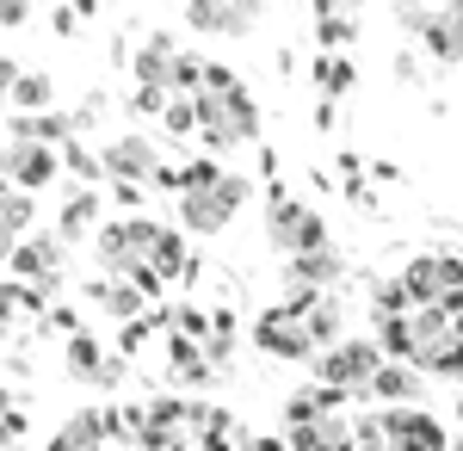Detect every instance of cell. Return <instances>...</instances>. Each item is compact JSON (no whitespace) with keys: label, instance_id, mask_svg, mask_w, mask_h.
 <instances>
[{"label":"cell","instance_id":"e0dca14e","mask_svg":"<svg viewBox=\"0 0 463 451\" xmlns=\"http://www.w3.org/2000/svg\"><path fill=\"white\" fill-rule=\"evenodd\" d=\"M303 328H309V347H340V303L321 291L303 303Z\"/></svg>","mask_w":463,"mask_h":451},{"label":"cell","instance_id":"2e32d148","mask_svg":"<svg viewBox=\"0 0 463 451\" xmlns=\"http://www.w3.org/2000/svg\"><path fill=\"white\" fill-rule=\"evenodd\" d=\"M174 37L167 32H155L143 43V56H137V87H161V93H167V81H174Z\"/></svg>","mask_w":463,"mask_h":451},{"label":"cell","instance_id":"f546056e","mask_svg":"<svg viewBox=\"0 0 463 451\" xmlns=\"http://www.w3.org/2000/svg\"><path fill=\"white\" fill-rule=\"evenodd\" d=\"M161 124H167V137H192V130H198V111H192V100H167Z\"/></svg>","mask_w":463,"mask_h":451},{"label":"cell","instance_id":"7c38bea8","mask_svg":"<svg viewBox=\"0 0 463 451\" xmlns=\"http://www.w3.org/2000/svg\"><path fill=\"white\" fill-rule=\"evenodd\" d=\"M358 439V420L346 408H327V415L309 420H290V446L285 451H353Z\"/></svg>","mask_w":463,"mask_h":451},{"label":"cell","instance_id":"ab89813d","mask_svg":"<svg viewBox=\"0 0 463 451\" xmlns=\"http://www.w3.org/2000/svg\"><path fill=\"white\" fill-rule=\"evenodd\" d=\"M451 315H458V321H463V291H458V297H451Z\"/></svg>","mask_w":463,"mask_h":451},{"label":"cell","instance_id":"cb8c5ba5","mask_svg":"<svg viewBox=\"0 0 463 451\" xmlns=\"http://www.w3.org/2000/svg\"><path fill=\"white\" fill-rule=\"evenodd\" d=\"M32 223H37V198H32V192H13V186H0V229L25 235Z\"/></svg>","mask_w":463,"mask_h":451},{"label":"cell","instance_id":"d6a6232c","mask_svg":"<svg viewBox=\"0 0 463 451\" xmlns=\"http://www.w3.org/2000/svg\"><path fill=\"white\" fill-rule=\"evenodd\" d=\"M353 451H390V446L377 439V427H371V420H358V439H353Z\"/></svg>","mask_w":463,"mask_h":451},{"label":"cell","instance_id":"1f68e13d","mask_svg":"<svg viewBox=\"0 0 463 451\" xmlns=\"http://www.w3.org/2000/svg\"><path fill=\"white\" fill-rule=\"evenodd\" d=\"M229 451H285V446H279V439H260V433H235Z\"/></svg>","mask_w":463,"mask_h":451},{"label":"cell","instance_id":"603a6c76","mask_svg":"<svg viewBox=\"0 0 463 451\" xmlns=\"http://www.w3.org/2000/svg\"><path fill=\"white\" fill-rule=\"evenodd\" d=\"M99 341L80 328V334H69V378H80V383H99Z\"/></svg>","mask_w":463,"mask_h":451},{"label":"cell","instance_id":"484cf974","mask_svg":"<svg viewBox=\"0 0 463 451\" xmlns=\"http://www.w3.org/2000/svg\"><path fill=\"white\" fill-rule=\"evenodd\" d=\"M179 273H185V235L161 229L155 235V278H179Z\"/></svg>","mask_w":463,"mask_h":451},{"label":"cell","instance_id":"ba28073f","mask_svg":"<svg viewBox=\"0 0 463 451\" xmlns=\"http://www.w3.org/2000/svg\"><path fill=\"white\" fill-rule=\"evenodd\" d=\"M99 168H106L118 186H143V179L161 174V149L143 137V130H124V137H111L99 149Z\"/></svg>","mask_w":463,"mask_h":451},{"label":"cell","instance_id":"ac0fdd59","mask_svg":"<svg viewBox=\"0 0 463 451\" xmlns=\"http://www.w3.org/2000/svg\"><path fill=\"white\" fill-rule=\"evenodd\" d=\"M99 223V192H74L62 205V223H56V242H80L87 229Z\"/></svg>","mask_w":463,"mask_h":451},{"label":"cell","instance_id":"d6986e66","mask_svg":"<svg viewBox=\"0 0 463 451\" xmlns=\"http://www.w3.org/2000/svg\"><path fill=\"white\" fill-rule=\"evenodd\" d=\"M371 396H383L390 408H408V402L420 396V378H414V371H402V365H390V359H383V371L371 378Z\"/></svg>","mask_w":463,"mask_h":451},{"label":"cell","instance_id":"5bb4252c","mask_svg":"<svg viewBox=\"0 0 463 451\" xmlns=\"http://www.w3.org/2000/svg\"><path fill=\"white\" fill-rule=\"evenodd\" d=\"M420 37H427V50L439 62H458L463 56V6H427Z\"/></svg>","mask_w":463,"mask_h":451},{"label":"cell","instance_id":"8fae6325","mask_svg":"<svg viewBox=\"0 0 463 451\" xmlns=\"http://www.w3.org/2000/svg\"><path fill=\"white\" fill-rule=\"evenodd\" d=\"M253 347L272 352V359H309V328H303V310H290V303H279V310H266L260 321H253Z\"/></svg>","mask_w":463,"mask_h":451},{"label":"cell","instance_id":"8d00e7d4","mask_svg":"<svg viewBox=\"0 0 463 451\" xmlns=\"http://www.w3.org/2000/svg\"><path fill=\"white\" fill-rule=\"evenodd\" d=\"M25 242V235H13V229H0V266H6V260H13V247Z\"/></svg>","mask_w":463,"mask_h":451},{"label":"cell","instance_id":"83f0119b","mask_svg":"<svg viewBox=\"0 0 463 451\" xmlns=\"http://www.w3.org/2000/svg\"><path fill=\"white\" fill-rule=\"evenodd\" d=\"M19 310H43V297H37V291H25V284H0V328H13V315Z\"/></svg>","mask_w":463,"mask_h":451},{"label":"cell","instance_id":"44dd1931","mask_svg":"<svg viewBox=\"0 0 463 451\" xmlns=\"http://www.w3.org/2000/svg\"><path fill=\"white\" fill-rule=\"evenodd\" d=\"M353 81H358V69L346 62V56H321L316 62V87H321V100L334 105L340 93H353Z\"/></svg>","mask_w":463,"mask_h":451},{"label":"cell","instance_id":"277c9868","mask_svg":"<svg viewBox=\"0 0 463 451\" xmlns=\"http://www.w3.org/2000/svg\"><path fill=\"white\" fill-rule=\"evenodd\" d=\"M383 371V352L377 341H340V347H327L316 359V378L321 389H340V396H358V389H371V378Z\"/></svg>","mask_w":463,"mask_h":451},{"label":"cell","instance_id":"f1b7e54d","mask_svg":"<svg viewBox=\"0 0 463 451\" xmlns=\"http://www.w3.org/2000/svg\"><path fill=\"white\" fill-rule=\"evenodd\" d=\"M56 155H62V168H69V174H80V179H99V174H106V168H99V155H87V149H80L74 137L62 142Z\"/></svg>","mask_w":463,"mask_h":451},{"label":"cell","instance_id":"3957f363","mask_svg":"<svg viewBox=\"0 0 463 451\" xmlns=\"http://www.w3.org/2000/svg\"><path fill=\"white\" fill-rule=\"evenodd\" d=\"M395 284H402L408 310L451 303V297L463 291V260H458V254H420V260H408V273L395 278Z\"/></svg>","mask_w":463,"mask_h":451},{"label":"cell","instance_id":"d4e9b609","mask_svg":"<svg viewBox=\"0 0 463 451\" xmlns=\"http://www.w3.org/2000/svg\"><path fill=\"white\" fill-rule=\"evenodd\" d=\"M316 19H321L316 37L327 43V50H340V43H353V37H358V19H353V13H340V6H321Z\"/></svg>","mask_w":463,"mask_h":451},{"label":"cell","instance_id":"7402d4cb","mask_svg":"<svg viewBox=\"0 0 463 451\" xmlns=\"http://www.w3.org/2000/svg\"><path fill=\"white\" fill-rule=\"evenodd\" d=\"M6 100L19 105V118H43V105H50V74H19V81H13V93H6Z\"/></svg>","mask_w":463,"mask_h":451},{"label":"cell","instance_id":"6da1fadb","mask_svg":"<svg viewBox=\"0 0 463 451\" xmlns=\"http://www.w3.org/2000/svg\"><path fill=\"white\" fill-rule=\"evenodd\" d=\"M192 111H198V130H204L211 149H241V142L260 137V105L248 100V87L235 81V69H222V62H204Z\"/></svg>","mask_w":463,"mask_h":451},{"label":"cell","instance_id":"7a4b0ae2","mask_svg":"<svg viewBox=\"0 0 463 451\" xmlns=\"http://www.w3.org/2000/svg\"><path fill=\"white\" fill-rule=\"evenodd\" d=\"M155 223L148 216H124V223H106L99 229V266H106L111 284H130L137 297H155L161 291V278H155Z\"/></svg>","mask_w":463,"mask_h":451},{"label":"cell","instance_id":"f35d334b","mask_svg":"<svg viewBox=\"0 0 463 451\" xmlns=\"http://www.w3.org/2000/svg\"><path fill=\"white\" fill-rule=\"evenodd\" d=\"M13 415V389H0V420Z\"/></svg>","mask_w":463,"mask_h":451},{"label":"cell","instance_id":"8992f818","mask_svg":"<svg viewBox=\"0 0 463 451\" xmlns=\"http://www.w3.org/2000/svg\"><path fill=\"white\" fill-rule=\"evenodd\" d=\"M248 192H253V186L241 174H222L211 192H185V198H179V223H185V229H198V235H216L235 210L248 205Z\"/></svg>","mask_w":463,"mask_h":451},{"label":"cell","instance_id":"ffe728a7","mask_svg":"<svg viewBox=\"0 0 463 451\" xmlns=\"http://www.w3.org/2000/svg\"><path fill=\"white\" fill-rule=\"evenodd\" d=\"M87 291H93V303H99V310L124 315V321H137V315H143V297H137L130 284H111V278H93Z\"/></svg>","mask_w":463,"mask_h":451},{"label":"cell","instance_id":"4fadbf2b","mask_svg":"<svg viewBox=\"0 0 463 451\" xmlns=\"http://www.w3.org/2000/svg\"><path fill=\"white\" fill-rule=\"evenodd\" d=\"M253 19H260L253 0H192V6H185V25H198V32L241 37V32H253Z\"/></svg>","mask_w":463,"mask_h":451},{"label":"cell","instance_id":"b9f144b4","mask_svg":"<svg viewBox=\"0 0 463 451\" xmlns=\"http://www.w3.org/2000/svg\"><path fill=\"white\" fill-rule=\"evenodd\" d=\"M0 161H6V137H0Z\"/></svg>","mask_w":463,"mask_h":451},{"label":"cell","instance_id":"74e56055","mask_svg":"<svg viewBox=\"0 0 463 451\" xmlns=\"http://www.w3.org/2000/svg\"><path fill=\"white\" fill-rule=\"evenodd\" d=\"M43 451H80V446H74L69 433H56V439H50V446H43Z\"/></svg>","mask_w":463,"mask_h":451},{"label":"cell","instance_id":"e575fe53","mask_svg":"<svg viewBox=\"0 0 463 451\" xmlns=\"http://www.w3.org/2000/svg\"><path fill=\"white\" fill-rule=\"evenodd\" d=\"M19 433H25V420H19V415L0 420V446H6V451H13V439H19Z\"/></svg>","mask_w":463,"mask_h":451},{"label":"cell","instance_id":"836d02e7","mask_svg":"<svg viewBox=\"0 0 463 451\" xmlns=\"http://www.w3.org/2000/svg\"><path fill=\"white\" fill-rule=\"evenodd\" d=\"M19 19H32V6H25V0H6V6H0V25H19Z\"/></svg>","mask_w":463,"mask_h":451},{"label":"cell","instance_id":"9a60e30c","mask_svg":"<svg viewBox=\"0 0 463 451\" xmlns=\"http://www.w3.org/2000/svg\"><path fill=\"white\" fill-rule=\"evenodd\" d=\"M346 273V266H340V254H334V247H321V254H303V260H290V291H327V284H334V278Z\"/></svg>","mask_w":463,"mask_h":451},{"label":"cell","instance_id":"5b68a950","mask_svg":"<svg viewBox=\"0 0 463 451\" xmlns=\"http://www.w3.org/2000/svg\"><path fill=\"white\" fill-rule=\"evenodd\" d=\"M266 242L290 254V260H303V254H321L327 247V223H321L309 205H297L285 192H272V223H266Z\"/></svg>","mask_w":463,"mask_h":451},{"label":"cell","instance_id":"4316f807","mask_svg":"<svg viewBox=\"0 0 463 451\" xmlns=\"http://www.w3.org/2000/svg\"><path fill=\"white\" fill-rule=\"evenodd\" d=\"M174 378L179 383H211V365H204V352L192 347V341H174Z\"/></svg>","mask_w":463,"mask_h":451},{"label":"cell","instance_id":"30bf717a","mask_svg":"<svg viewBox=\"0 0 463 451\" xmlns=\"http://www.w3.org/2000/svg\"><path fill=\"white\" fill-rule=\"evenodd\" d=\"M6 273H19V284H25V291L50 297V291L62 284V242H50V235H25V242L13 247Z\"/></svg>","mask_w":463,"mask_h":451},{"label":"cell","instance_id":"9c48e42d","mask_svg":"<svg viewBox=\"0 0 463 451\" xmlns=\"http://www.w3.org/2000/svg\"><path fill=\"white\" fill-rule=\"evenodd\" d=\"M62 174V155L56 149H43V142H6V161H0V186H13V192H43L50 179Z\"/></svg>","mask_w":463,"mask_h":451},{"label":"cell","instance_id":"4dcf8cb0","mask_svg":"<svg viewBox=\"0 0 463 451\" xmlns=\"http://www.w3.org/2000/svg\"><path fill=\"white\" fill-rule=\"evenodd\" d=\"M130 111H167V93H161V87H137V93H130Z\"/></svg>","mask_w":463,"mask_h":451},{"label":"cell","instance_id":"d590c367","mask_svg":"<svg viewBox=\"0 0 463 451\" xmlns=\"http://www.w3.org/2000/svg\"><path fill=\"white\" fill-rule=\"evenodd\" d=\"M19 74H25V69H19V62H6V56H0V100L13 93V81H19Z\"/></svg>","mask_w":463,"mask_h":451},{"label":"cell","instance_id":"60d3db41","mask_svg":"<svg viewBox=\"0 0 463 451\" xmlns=\"http://www.w3.org/2000/svg\"><path fill=\"white\" fill-rule=\"evenodd\" d=\"M445 451H463V433H458V439H451V446H445Z\"/></svg>","mask_w":463,"mask_h":451},{"label":"cell","instance_id":"52a82bcc","mask_svg":"<svg viewBox=\"0 0 463 451\" xmlns=\"http://www.w3.org/2000/svg\"><path fill=\"white\" fill-rule=\"evenodd\" d=\"M371 427H377V439L390 451H445L451 446L445 427L432 415H420V408H383V415H371Z\"/></svg>","mask_w":463,"mask_h":451}]
</instances>
